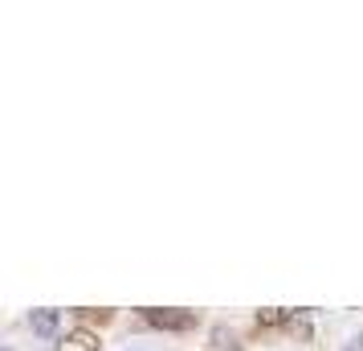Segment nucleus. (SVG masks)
<instances>
[{
    "label": "nucleus",
    "instance_id": "obj_1",
    "mask_svg": "<svg viewBox=\"0 0 363 351\" xmlns=\"http://www.w3.org/2000/svg\"><path fill=\"white\" fill-rule=\"evenodd\" d=\"M147 323L160 327V331H192L196 315L192 311H147Z\"/></svg>",
    "mask_w": 363,
    "mask_h": 351
},
{
    "label": "nucleus",
    "instance_id": "obj_2",
    "mask_svg": "<svg viewBox=\"0 0 363 351\" xmlns=\"http://www.w3.org/2000/svg\"><path fill=\"white\" fill-rule=\"evenodd\" d=\"M29 327H33V335H41V339H53V335L62 331V315L41 306V311H33V315H29Z\"/></svg>",
    "mask_w": 363,
    "mask_h": 351
}]
</instances>
